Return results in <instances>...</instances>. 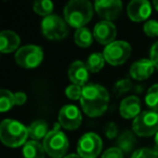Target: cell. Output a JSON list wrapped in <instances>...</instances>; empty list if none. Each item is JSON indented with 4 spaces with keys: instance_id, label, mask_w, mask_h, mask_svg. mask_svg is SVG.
<instances>
[{
    "instance_id": "1",
    "label": "cell",
    "mask_w": 158,
    "mask_h": 158,
    "mask_svg": "<svg viewBox=\"0 0 158 158\" xmlns=\"http://www.w3.org/2000/svg\"><path fill=\"white\" fill-rule=\"evenodd\" d=\"M110 102V95L101 85L90 84L82 88L80 104L84 113L89 117L102 116L106 112Z\"/></svg>"
},
{
    "instance_id": "2",
    "label": "cell",
    "mask_w": 158,
    "mask_h": 158,
    "mask_svg": "<svg viewBox=\"0 0 158 158\" xmlns=\"http://www.w3.org/2000/svg\"><path fill=\"white\" fill-rule=\"evenodd\" d=\"M93 15V7L88 0H72L64 8L65 22L78 29L85 27Z\"/></svg>"
},
{
    "instance_id": "3",
    "label": "cell",
    "mask_w": 158,
    "mask_h": 158,
    "mask_svg": "<svg viewBox=\"0 0 158 158\" xmlns=\"http://www.w3.org/2000/svg\"><path fill=\"white\" fill-rule=\"evenodd\" d=\"M28 129L20 121L14 119H5L0 125V139L8 147L15 148L26 143Z\"/></svg>"
},
{
    "instance_id": "4",
    "label": "cell",
    "mask_w": 158,
    "mask_h": 158,
    "mask_svg": "<svg viewBox=\"0 0 158 158\" xmlns=\"http://www.w3.org/2000/svg\"><path fill=\"white\" fill-rule=\"evenodd\" d=\"M68 140L63 131H61V126L56 123L52 130L49 131L47 136L44 139V147L46 153L52 158L65 157L68 149Z\"/></svg>"
},
{
    "instance_id": "5",
    "label": "cell",
    "mask_w": 158,
    "mask_h": 158,
    "mask_svg": "<svg viewBox=\"0 0 158 158\" xmlns=\"http://www.w3.org/2000/svg\"><path fill=\"white\" fill-rule=\"evenodd\" d=\"M133 132L139 136H152L158 132V113L154 110L142 112L132 123Z\"/></svg>"
},
{
    "instance_id": "6",
    "label": "cell",
    "mask_w": 158,
    "mask_h": 158,
    "mask_svg": "<svg viewBox=\"0 0 158 158\" xmlns=\"http://www.w3.org/2000/svg\"><path fill=\"white\" fill-rule=\"evenodd\" d=\"M41 31L50 40H61L68 35L67 23L56 14L44 18L41 22Z\"/></svg>"
},
{
    "instance_id": "7",
    "label": "cell",
    "mask_w": 158,
    "mask_h": 158,
    "mask_svg": "<svg viewBox=\"0 0 158 158\" xmlns=\"http://www.w3.org/2000/svg\"><path fill=\"white\" fill-rule=\"evenodd\" d=\"M14 59L18 65L21 67L31 69L41 64L44 60V51L40 47L28 44L19 49L18 52L14 55Z\"/></svg>"
},
{
    "instance_id": "8",
    "label": "cell",
    "mask_w": 158,
    "mask_h": 158,
    "mask_svg": "<svg viewBox=\"0 0 158 158\" xmlns=\"http://www.w3.org/2000/svg\"><path fill=\"white\" fill-rule=\"evenodd\" d=\"M131 55V46L127 41L117 40L105 47L103 56L108 64L118 66L123 64Z\"/></svg>"
},
{
    "instance_id": "9",
    "label": "cell",
    "mask_w": 158,
    "mask_h": 158,
    "mask_svg": "<svg viewBox=\"0 0 158 158\" xmlns=\"http://www.w3.org/2000/svg\"><path fill=\"white\" fill-rule=\"evenodd\" d=\"M102 139L93 132L85 133L79 139L77 152L81 158H97L102 151Z\"/></svg>"
},
{
    "instance_id": "10",
    "label": "cell",
    "mask_w": 158,
    "mask_h": 158,
    "mask_svg": "<svg viewBox=\"0 0 158 158\" xmlns=\"http://www.w3.org/2000/svg\"><path fill=\"white\" fill-rule=\"evenodd\" d=\"M82 116L78 107L72 104L65 105L59 112V123L66 130H75L80 127Z\"/></svg>"
},
{
    "instance_id": "11",
    "label": "cell",
    "mask_w": 158,
    "mask_h": 158,
    "mask_svg": "<svg viewBox=\"0 0 158 158\" xmlns=\"http://www.w3.org/2000/svg\"><path fill=\"white\" fill-rule=\"evenodd\" d=\"M94 8L100 18L104 21H113L118 18L123 10V2L120 0H100L94 3Z\"/></svg>"
},
{
    "instance_id": "12",
    "label": "cell",
    "mask_w": 158,
    "mask_h": 158,
    "mask_svg": "<svg viewBox=\"0 0 158 158\" xmlns=\"http://www.w3.org/2000/svg\"><path fill=\"white\" fill-rule=\"evenodd\" d=\"M117 29L110 21H101L93 28V37L101 44H110L115 41Z\"/></svg>"
},
{
    "instance_id": "13",
    "label": "cell",
    "mask_w": 158,
    "mask_h": 158,
    "mask_svg": "<svg viewBox=\"0 0 158 158\" xmlns=\"http://www.w3.org/2000/svg\"><path fill=\"white\" fill-rule=\"evenodd\" d=\"M127 13L133 22H142L152 14V6L146 0H133L128 5Z\"/></svg>"
},
{
    "instance_id": "14",
    "label": "cell",
    "mask_w": 158,
    "mask_h": 158,
    "mask_svg": "<svg viewBox=\"0 0 158 158\" xmlns=\"http://www.w3.org/2000/svg\"><path fill=\"white\" fill-rule=\"evenodd\" d=\"M68 78L73 85L85 87L89 78V69L81 61H75L68 68Z\"/></svg>"
},
{
    "instance_id": "15",
    "label": "cell",
    "mask_w": 158,
    "mask_h": 158,
    "mask_svg": "<svg viewBox=\"0 0 158 158\" xmlns=\"http://www.w3.org/2000/svg\"><path fill=\"white\" fill-rule=\"evenodd\" d=\"M155 66L151 60L142 59L134 62L130 67V75L135 80H146L154 73Z\"/></svg>"
},
{
    "instance_id": "16",
    "label": "cell",
    "mask_w": 158,
    "mask_h": 158,
    "mask_svg": "<svg viewBox=\"0 0 158 158\" xmlns=\"http://www.w3.org/2000/svg\"><path fill=\"white\" fill-rule=\"evenodd\" d=\"M141 110V102L139 100V98L131 95V97H127L126 99H123L119 106V112L120 115L126 119H131L135 118L139 115Z\"/></svg>"
},
{
    "instance_id": "17",
    "label": "cell",
    "mask_w": 158,
    "mask_h": 158,
    "mask_svg": "<svg viewBox=\"0 0 158 158\" xmlns=\"http://www.w3.org/2000/svg\"><path fill=\"white\" fill-rule=\"evenodd\" d=\"M21 39L16 33L12 31H2L0 33V51L2 53H11L19 48Z\"/></svg>"
},
{
    "instance_id": "18",
    "label": "cell",
    "mask_w": 158,
    "mask_h": 158,
    "mask_svg": "<svg viewBox=\"0 0 158 158\" xmlns=\"http://www.w3.org/2000/svg\"><path fill=\"white\" fill-rule=\"evenodd\" d=\"M46 149L44 144H40L38 141L31 140L25 143L23 147V156L24 158H44Z\"/></svg>"
},
{
    "instance_id": "19",
    "label": "cell",
    "mask_w": 158,
    "mask_h": 158,
    "mask_svg": "<svg viewBox=\"0 0 158 158\" xmlns=\"http://www.w3.org/2000/svg\"><path fill=\"white\" fill-rule=\"evenodd\" d=\"M28 129V135L33 140L39 141L41 139H44L47 134L49 133L48 131V125L44 120H36L29 125Z\"/></svg>"
},
{
    "instance_id": "20",
    "label": "cell",
    "mask_w": 158,
    "mask_h": 158,
    "mask_svg": "<svg viewBox=\"0 0 158 158\" xmlns=\"http://www.w3.org/2000/svg\"><path fill=\"white\" fill-rule=\"evenodd\" d=\"M75 44L81 48H88L93 42V34L89 31L87 27H81V28L76 29L74 35Z\"/></svg>"
},
{
    "instance_id": "21",
    "label": "cell",
    "mask_w": 158,
    "mask_h": 158,
    "mask_svg": "<svg viewBox=\"0 0 158 158\" xmlns=\"http://www.w3.org/2000/svg\"><path fill=\"white\" fill-rule=\"evenodd\" d=\"M135 146V138L131 131H125L118 136L117 147L125 153H130Z\"/></svg>"
},
{
    "instance_id": "22",
    "label": "cell",
    "mask_w": 158,
    "mask_h": 158,
    "mask_svg": "<svg viewBox=\"0 0 158 158\" xmlns=\"http://www.w3.org/2000/svg\"><path fill=\"white\" fill-rule=\"evenodd\" d=\"M104 63H105V59L103 56V53H92L87 60V67H88L89 72L91 73H98L103 68Z\"/></svg>"
},
{
    "instance_id": "23",
    "label": "cell",
    "mask_w": 158,
    "mask_h": 158,
    "mask_svg": "<svg viewBox=\"0 0 158 158\" xmlns=\"http://www.w3.org/2000/svg\"><path fill=\"white\" fill-rule=\"evenodd\" d=\"M14 105H15L14 93L7 89H2L0 91V112L6 113L7 110H11Z\"/></svg>"
},
{
    "instance_id": "24",
    "label": "cell",
    "mask_w": 158,
    "mask_h": 158,
    "mask_svg": "<svg viewBox=\"0 0 158 158\" xmlns=\"http://www.w3.org/2000/svg\"><path fill=\"white\" fill-rule=\"evenodd\" d=\"M34 11L37 14L41 16H48L51 15L53 11V8H54V5H53L52 1L50 0H40V1H36L33 6Z\"/></svg>"
},
{
    "instance_id": "25",
    "label": "cell",
    "mask_w": 158,
    "mask_h": 158,
    "mask_svg": "<svg viewBox=\"0 0 158 158\" xmlns=\"http://www.w3.org/2000/svg\"><path fill=\"white\" fill-rule=\"evenodd\" d=\"M145 103L154 112L158 110V84L154 85L148 89L145 95Z\"/></svg>"
},
{
    "instance_id": "26",
    "label": "cell",
    "mask_w": 158,
    "mask_h": 158,
    "mask_svg": "<svg viewBox=\"0 0 158 158\" xmlns=\"http://www.w3.org/2000/svg\"><path fill=\"white\" fill-rule=\"evenodd\" d=\"M82 88L84 87H80V86H77V85H70L66 88L65 90V94L66 97L68 98L69 100H80L82 95Z\"/></svg>"
},
{
    "instance_id": "27",
    "label": "cell",
    "mask_w": 158,
    "mask_h": 158,
    "mask_svg": "<svg viewBox=\"0 0 158 158\" xmlns=\"http://www.w3.org/2000/svg\"><path fill=\"white\" fill-rule=\"evenodd\" d=\"M145 35L148 37H157L158 36V22L155 20H149L143 26Z\"/></svg>"
},
{
    "instance_id": "28",
    "label": "cell",
    "mask_w": 158,
    "mask_h": 158,
    "mask_svg": "<svg viewBox=\"0 0 158 158\" xmlns=\"http://www.w3.org/2000/svg\"><path fill=\"white\" fill-rule=\"evenodd\" d=\"M131 81L129 79H121L119 81H117L114 86V92L116 94H123V93L128 92L131 89Z\"/></svg>"
},
{
    "instance_id": "29",
    "label": "cell",
    "mask_w": 158,
    "mask_h": 158,
    "mask_svg": "<svg viewBox=\"0 0 158 158\" xmlns=\"http://www.w3.org/2000/svg\"><path fill=\"white\" fill-rule=\"evenodd\" d=\"M131 158H158V155L153 149L140 148V149H136V151L132 154Z\"/></svg>"
},
{
    "instance_id": "30",
    "label": "cell",
    "mask_w": 158,
    "mask_h": 158,
    "mask_svg": "<svg viewBox=\"0 0 158 158\" xmlns=\"http://www.w3.org/2000/svg\"><path fill=\"white\" fill-rule=\"evenodd\" d=\"M101 158H123V151L118 147H110L104 152Z\"/></svg>"
},
{
    "instance_id": "31",
    "label": "cell",
    "mask_w": 158,
    "mask_h": 158,
    "mask_svg": "<svg viewBox=\"0 0 158 158\" xmlns=\"http://www.w3.org/2000/svg\"><path fill=\"white\" fill-rule=\"evenodd\" d=\"M106 131L105 134L108 139H115L118 134V128H117L116 123H110L107 126H106Z\"/></svg>"
},
{
    "instance_id": "32",
    "label": "cell",
    "mask_w": 158,
    "mask_h": 158,
    "mask_svg": "<svg viewBox=\"0 0 158 158\" xmlns=\"http://www.w3.org/2000/svg\"><path fill=\"white\" fill-rule=\"evenodd\" d=\"M151 60L153 62L154 66L158 69V41L152 46L151 48Z\"/></svg>"
},
{
    "instance_id": "33",
    "label": "cell",
    "mask_w": 158,
    "mask_h": 158,
    "mask_svg": "<svg viewBox=\"0 0 158 158\" xmlns=\"http://www.w3.org/2000/svg\"><path fill=\"white\" fill-rule=\"evenodd\" d=\"M27 97L24 92H16L14 93V101H15V105H23L26 102Z\"/></svg>"
},
{
    "instance_id": "34",
    "label": "cell",
    "mask_w": 158,
    "mask_h": 158,
    "mask_svg": "<svg viewBox=\"0 0 158 158\" xmlns=\"http://www.w3.org/2000/svg\"><path fill=\"white\" fill-rule=\"evenodd\" d=\"M64 158H81V157H80L78 154H69V155L65 156Z\"/></svg>"
},
{
    "instance_id": "35",
    "label": "cell",
    "mask_w": 158,
    "mask_h": 158,
    "mask_svg": "<svg viewBox=\"0 0 158 158\" xmlns=\"http://www.w3.org/2000/svg\"><path fill=\"white\" fill-rule=\"evenodd\" d=\"M155 143H156V145L158 146V132L156 133V135H155Z\"/></svg>"
},
{
    "instance_id": "36",
    "label": "cell",
    "mask_w": 158,
    "mask_h": 158,
    "mask_svg": "<svg viewBox=\"0 0 158 158\" xmlns=\"http://www.w3.org/2000/svg\"><path fill=\"white\" fill-rule=\"evenodd\" d=\"M154 6H155L156 10L158 11V1H154Z\"/></svg>"
}]
</instances>
